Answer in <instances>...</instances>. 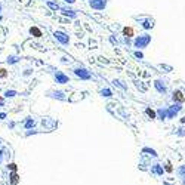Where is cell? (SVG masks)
I'll return each mask as SVG.
<instances>
[{"label": "cell", "mask_w": 185, "mask_h": 185, "mask_svg": "<svg viewBox=\"0 0 185 185\" xmlns=\"http://www.w3.org/2000/svg\"><path fill=\"white\" fill-rule=\"evenodd\" d=\"M173 99H175V101H178V102H182L185 98H184V95H182L181 92H175V93H173Z\"/></svg>", "instance_id": "1"}, {"label": "cell", "mask_w": 185, "mask_h": 185, "mask_svg": "<svg viewBox=\"0 0 185 185\" xmlns=\"http://www.w3.org/2000/svg\"><path fill=\"white\" fill-rule=\"evenodd\" d=\"M30 33H31V34H34V36H36V37H40V36H41V33H40V30H38V28H36V27H33V28L30 30Z\"/></svg>", "instance_id": "2"}, {"label": "cell", "mask_w": 185, "mask_h": 185, "mask_svg": "<svg viewBox=\"0 0 185 185\" xmlns=\"http://www.w3.org/2000/svg\"><path fill=\"white\" fill-rule=\"evenodd\" d=\"M12 179H10V184L12 185H16L18 184V175L16 173H12V176H10Z\"/></svg>", "instance_id": "3"}, {"label": "cell", "mask_w": 185, "mask_h": 185, "mask_svg": "<svg viewBox=\"0 0 185 185\" xmlns=\"http://www.w3.org/2000/svg\"><path fill=\"white\" fill-rule=\"evenodd\" d=\"M123 33H124V34H126V36H133V28H130V27H129V28H127V27H126V28H124V31H123Z\"/></svg>", "instance_id": "4"}, {"label": "cell", "mask_w": 185, "mask_h": 185, "mask_svg": "<svg viewBox=\"0 0 185 185\" xmlns=\"http://www.w3.org/2000/svg\"><path fill=\"white\" fill-rule=\"evenodd\" d=\"M7 73H6V70L4 68H0V77H6Z\"/></svg>", "instance_id": "5"}, {"label": "cell", "mask_w": 185, "mask_h": 185, "mask_svg": "<svg viewBox=\"0 0 185 185\" xmlns=\"http://www.w3.org/2000/svg\"><path fill=\"white\" fill-rule=\"evenodd\" d=\"M9 167H10L13 172H16V164H13V163H12V164H9Z\"/></svg>", "instance_id": "6"}, {"label": "cell", "mask_w": 185, "mask_h": 185, "mask_svg": "<svg viewBox=\"0 0 185 185\" xmlns=\"http://www.w3.org/2000/svg\"><path fill=\"white\" fill-rule=\"evenodd\" d=\"M13 95H15V92H9V90L6 92V96H13Z\"/></svg>", "instance_id": "7"}, {"label": "cell", "mask_w": 185, "mask_h": 185, "mask_svg": "<svg viewBox=\"0 0 185 185\" xmlns=\"http://www.w3.org/2000/svg\"><path fill=\"white\" fill-rule=\"evenodd\" d=\"M148 112V115H151V117H154V111H151V110H147Z\"/></svg>", "instance_id": "8"}, {"label": "cell", "mask_w": 185, "mask_h": 185, "mask_svg": "<svg viewBox=\"0 0 185 185\" xmlns=\"http://www.w3.org/2000/svg\"><path fill=\"white\" fill-rule=\"evenodd\" d=\"M0 102H1V98H0Z\"/></svg>", "instance_id": "9"}, {"label": "cell", "mask_w": 185, "mask_h": 185, "mask_svg": "<svg viewBox=\"0 0 185 185\" xmlns=\"http://www.w3.org/2000/svg\"><path fill=\"white\" fill-rule=\"evenodd\" d=\"M184 121H185V118H184Z\"/></svg>", "instance_id": "10"}]
</instances>
